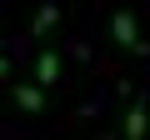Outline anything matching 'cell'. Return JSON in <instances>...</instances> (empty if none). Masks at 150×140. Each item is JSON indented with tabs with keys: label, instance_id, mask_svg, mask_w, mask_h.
Listing matches in <instances>:
<instances>
[{
	"label": "cell",
	"instance_id": "1",
	"mask_svg": "<svg viewBox=\"0 0 150 140\" xmlns=\"http://www.w3.org/2000/svg\"><path fill=\"white\" fill-rule=\"evenodd\" d=\"M110 35H115V45L120 50H130V55H145L150 50V40L140 35V25H135V15L120 5V10H110Z\"/></svg>",
	"mask_w": 150,
	"mask_h": 140
},
{
	"label": "cell",
	"instance_id": "6",
	"mask_svg": "<svg viewBox=\"0 0 150 140\" xmlns=\"http://www.w3.org/2000/svg\"><path fill=\"white\" fill-rule=\"evenodd\" d=\"M0 75H10V60H5V55H0Z\"/></svg>",
	"mask_w": 150,
	"mask_h": 140
},
{
	"label": "cell",
	"instance_id": "4",
	"mask_svg": "<svg viewBox=\"0 0 150 140\" xmlns=\"http://www.w3.org/2000/svg\"><path fill=\"white\" fill-rule=\"evenodd\" d=\"M15 105L30 110V115H40V110H45V90H40V85H15Z\"/></svg>",
	"mask_w": 150,
	"mask_h": 140
},
{
	"label": "cell",
	"instance_id": "2",
	"mask_svg": "<svg viewBox=\"0 0 150 140\" xmlns=\"http://www.w3.org/2000/svg\"><path fill=\"white\" fill-rule=\"evenodd\" d=\"M145 125H150V105L135 100V105L125 110V140H145Z\"/></svg>",
	"mask_w": 150,
	"mask_h": 140
},
{
	"label": "cell",
	"instance_id": "5",
	"mask_svg": "<svg viewBox=\"0 0 150 140\" xmlns=\"http://www.w3.org/2000/svg\"><path fill=\"white\" fill-rule=\"evenodd\" d=\"M55 20H60V5H55V0H45V5H40V15H35V25H30V35L40 40V35H45Z\"/></svg>",
	"mask_w": 150,
	"mask_h": 140
},
{
	"label": "cell",
	"instance_id": "3",
	"mask_svg": "<svg viewBox=\"0 0 150 140\" xmlns=\"http://www.w3.org/2000/svg\"><path fill=\"white\" fill-rule=\"evenodd\" d=\"M60 80V55L55 50H40V60H35V85L45 90V85H55Z\"/></svg>",
	"mask_w": 150,
	"mask_h": 140
}]
</instances>
